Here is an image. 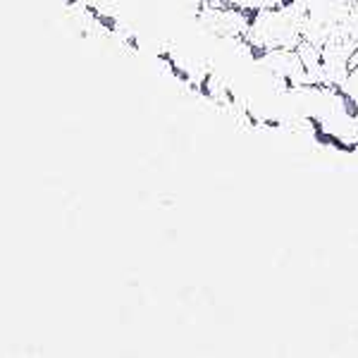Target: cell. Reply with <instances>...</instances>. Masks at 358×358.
Instances as JSON below:
<instances>
[{
  "mask_svg": "<svg viewBox=\"0 0 358 358\" xmlns=\"http://www.w3.org/2000/svg\"><path fill=\"white\" fill-rule=\"evenodd\" d=\"M301 5L303 3H294L256 13L246 31L248 43L261 50V53H268V50H296L299 43L303 41Z\"/></svg>",
  "mask_w": 358,
  "mask_h": 358,
  "instance_id": "cell-1",
  "label": "cell"
}]
</instances>
